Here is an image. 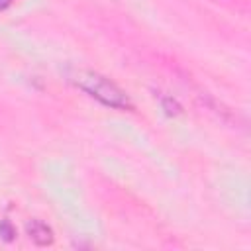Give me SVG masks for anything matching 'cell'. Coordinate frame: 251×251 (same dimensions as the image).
<instances>
[{
    "label": "cell",
    "mask_w": 251,
    "mask_h": 251,
    "mask_svg": "<svg viewBox=\"0 0 251 251\" xmlns=\"http://www.w3.org/2000/svg\"><path fill=\"white\" fill-rule=\"evenodd\" d=\"M71 80L84 90L86 94H90L92 98H96L98 102H102L104 106L110 108H118V110H129L131 102L126 96V92L122 88H118L110 78L92 73V71H75L71 75Z\"/></svg>",
    "instance_id": "6da1fadb"
},
{
    "label": "cell",
    "mask_w": 251,
    "mask_h": 251,
    "mask_svg": "<svg viewBox=\"0 0 251 251\" xmlns=\"http://www.w3.org/2000/svg\"><path fill=\"white\" fill-rule=\"evenodd\" d=\"M27 231H29V237H33L39 245H45V243H51V229L43 224V222H39V220H33L29 226H27Z\"/></svg>",
    "instance_id": "7a4b0ae2"
},
{
    "label": "cell",
    "mask_w": 251,
    "mask_h": 251,
    "mask_svg": "<svg viewBox=\"0 0 251 251\" xmlns=\"http://www.w3.org/2000/svg\"><path fill=\"white\" fill-rule=\"evenodd\" d=\"M0 235H4V237H10V235H14V229L10 227V224H6V222H4V224L0 226Z\"/></svg>",
    "instance_id": "3957f363"
},
{
    "label": "cell",
    "mask_w": 251,
    "mask_h": 251,
    "mask_svg": "<svg viewBox=\"0 0 251 251\" xmlns=\"http://www.w3.org/2000/svg\"><path fill=\"white\" fill-rule=\"evenodd\" d=\"M12 4V0H0V10H6Z\"/></svg>",
    "instance_id": "277c9868"
}]
</instances>
